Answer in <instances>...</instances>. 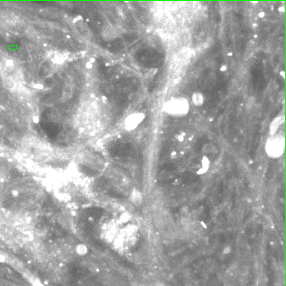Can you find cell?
<instances>
[{"instance_id": "5b68a950", "label": "cell", "mask_w": 286, "mask_h": 286, "mask_svg": "<svg viewBox=\"0 0 286 286\" xmlns=\"http://www.w3.org/2000/svg\"><path fill=\"white\" fill-rule=\"evenodd\" d=\"M283 116H278L275 119H273V122L271 123V126H270V134L271 136H274L276 134L277 131L279 129V127L281 126V125L283 123Z\"/></svg>"}, {"instance_id": "5bb4252c", "label": "cell", "mask_w": 286, "mask_h": 286, "mask_svg": "<svg viewBox=\"0 0 286 286\" xmlns=\"http://www.w3.org/2000/svg\"><path fill=\"white\" fill-rule=\"evenodd\" d=\"M11 194H12V196H13V197H18V196H19V194H20V193H19V191L14 189V190L11 191Z\"/></svg>"}, {"instance_id": "ba28073f", "label": "cell", "mask_w": 286, "mask_h": 286, "mask_svg": "<svg viewBox=\"0 0 286 286\" xmlns=\"http://www.w3.org/2000/svg\"><path fill=\"white\" fill-rule=\"evenodd\" d=\"M202 152L204 156L206 155H213L218 152V148L214 143H207L202 147Z\"/></svg>"}, {"instance_id": "4fadbf2b", "label": "cell", "mask_w": 286, "mask_h": 286, "mask_svg": "<svg viewBox=\"0 0 286 286\" xmlns=\"http://www.w3.org/2000/svg\"><path fill=\"white\" fill-rule=\"evenodd\" d=\"M230 252H231V247H230V246H227V247L223 249V254H228Z\"/></svg>"}, {"instance_id": "9a60e30c", "label": "cell", "mask_w": 286, "mask_h": 286, "mask_svg": "<svg viewBox=\"0 0 286 286\" xmlns=\"http://www.w3.org/2000/svg\"><path fill=\"white\" fill-rule=\"evenodd\" d=\"M33 121H34V123H36V124H37V123L40 122V118H39L38 116L34 117V118H33Z\"/></svg>"}, {"instance_id": "277c9868", "label": "cell", "mask_w": 286, "mask_h": 286, "mask_svg": "<svg viewBox=\"0 0 286 286\" xmlns=\"http://www.w3.org/2000/svg\"><path fill=\"white\" fill-rule=\"evenodd\" d=\"M211 166V162L210 159L208 158L207 156H203L201 158V161L196 165L197 167V170L195 171V173L198 175H202V174H205Z\"/></svg>"}, {"instance_id": "52a82bcc", "label": "cell", "mask_w": 286, "mask_h": 286, "mask_svg": "<svg viewBox=\"0 0 286 286\" xmlns=\"http://www.w3.org/2000/svg\"><path fill=\"white\" fill-rule=\"evenodd\" d=\"M191 101L196 107H200L204 104V96L200 91H195L191 95Z\"/></svg>"}, {"instance_id": "30bf717a", "label": "cell", "mask_w": 286, "mask_h": 286, "mask_svg": "<svg viewBox=\"0 0 286 286\" xmlns=\"http://www.w3.org/2000/svg\"><path fill=\"white\" fill-rule=\"evenodd\" d=\"M131 219V215L128 212H124L122 214L120 215L119 217V222L122 223H128Z\"/></svg>"}, {"instance_id": "6da1fadb", "label": "cell", "mask_w": 286, "mask_h": 286, "mask_svg": "<svg viewBox=\"0 0 286 286\" xmlns=\"http://www.w3.org/2000/svg\"><path fill=\"white\" fill-rule=\"evenodd\" d=\"M163 111L170 116L183 117L190 111V103L185 97L169 99L163 104Z\"/></svg>"}, {"instance_id": "8992f818", "label": "cell", "mask_w": 286, "mask_h": 286, "mask_svg": "<svg viewBox=\"0 0 286 286\" xmlns=\"http://www.w3.org/2000/svg\"><path fill=\"white\" fill-rule=\"evenodd\" d=\"M131 200H132L134 205L140 206L141 204H143V195L141 193V192L136 189V188L133 189L132 194H131Z\"/></svg>"}, {"instance_id": "3957f363", "label": "cell", "mask_w": 286, "mask_h": 286, "mask_svg": "<svg viewBox=\"0 0 286 286\" xmlns=\"http://www.w3.org/2000/svg\"><path fill=\"white\" fill-rule=\"evenodd\" d=\"M145 119V113L143 112H134L126 116L124 121V127L127 132H133L138 128Z\"/></svg>"}, {"instance_id": "7a4b0ae2", "label": "cell", "mask_w": 286, "mask_h": 286, "mask_svg": "<svg viewBox=\"0 0 286 286\" xmlns=\"http://www.w3.org/2000/svg\"><path fill=\"white\" fill-rule=\"evenodd\" d=\"M285 141L283 135L275 134L271 138L266 141L265 145V150L266 155L273 159L279 158L284 153Z\"/></svg>"}, {"instance_id": "8fae6325", "label": "cell", "mask_w": 286, "mask_h": 286, "mask_svg": "<svg viewBox=\"0 0 286 286\" xmlns=\"http://www.w3.org/2000/svg\"><path fill=\"white\" fill-rule=\"evenodd\" d=\"M157 68L150 69V70H148V71L145 72V74H144V78H153L154 76L157 74Z\"/></svg>"}, {"instance_id": "7c38bea8", "label": "cell", "mask_w": 286, "mask_h": 286, "mask_svg": "<svg viewBox=\"0 0 286 286\" xmlns=\"http://www.w3.org/2000/svg\"><path fill=\"white\" fill-rule=\"evenodd\" d=\"M72 88H68V91H66L65 89L63 90V93H62V98L65 99V101L66 100H68L72 97Z\"/></svg>"}, {"instance_id": "9c48e42d", "label": "cell", "mask_w": 286, "mask_h": 286, "mask_svg": "<svg viewBox=\"0 0 286 286\" xmlns=\"http://www.w3.org/2000/svg\"><path fill=\"white\" fill-rule=\"evenodd\" d=\"M76 252L78 255H85L86 253H88V248L84 244H78L76 247Z\"/></svg>"}, {"instance_id": "2e32d148", "label": "cell", "mask_w": 286, "mask_h": 286, "mask_svg": "<svg viewBox=\"0 0 286 286\" xmlns=\"http://www.w3.org/2000/svg\"><path fill=\"white\" fill-rule=\"evenodd\" d=\"M86 67H87L88 69L92 68V63H91L90 61L87 62V63H86Z\"/></svg>"}]
</instances>
